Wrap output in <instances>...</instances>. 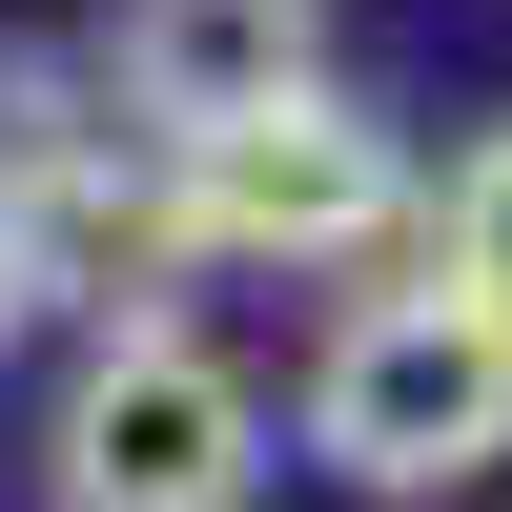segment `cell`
<instances>
[{"instance_id":"obj_1","label":"cell","mask_w":512,"mask_h":512,"mask_svg":"<svg viewBox=\"0 0 512 512\" xmlns=\"http://www.w3.org/2000/svg\"><path fill=\"white\" fill-rule=\"evenodd\" d=\"M308 451L349 492H472V472H512V308L472 267L369 287L328 328V369H308Z\"/></svg>"},{"instance_id":"obj_2","label":"cell","mask_w":512,"mask_h":512,"mask_svg":"<svg viewBox=\"0 0 512 512\" xmlns=\"http://www.w3.org/2000/svg\"><path fill=\"white\" fill-rule=\"evenodd\" d=\"M246 472H267V390L205 328L123 308L62 390V512H246Z\"/></svg>"},{"instance_id":"obj_3","label":"cell","mask_w":512,"mask_h":512,"mask_svg":"<svg viewBox=\"0 0 512 512\" xmlns=\"http://www.w3.org/2000/svg\"><path fill=\"white\" fill-rule=\"evenodd\" d=\"M164 205H185V267H349V246L410 226V164H390V123H369V103H328V82H308V103L185 144V164H164Z\"/></svg>"},{"instance_id":"obj_4","label":"cell","mask_w":512,"mask_h":512,"mask_svg":"<svg viewBox=\"0 0 512 512\" xmlns=\"http://www.w3.org/2000/svg\"><path fill=\"white\" fill-rule=\"evenodd\" d=\"M103 82H123V123L185 164V144H226V123L308 103V0H123V62Z\"/></svg>"},{"instance_id":"obj_5","label":"cell","mask_w":512,"mask_h":512,"mask_svg":"<svg viewBox=\"0 0 512 512\" xmlns=\"http://www.w3.org/2000/svg\"><path fill=\"white\" fill-rule=\"evenodd\" d=\"M431 267H472L492 308H512V123H492L472 164H451V205H431Z\"/></svg>"},{"instance_id":"obj_6","label":"cell","mask_w":512,"mask_h":512,"mask_svg":"<svg viewBox=\"0 0 512 512\" xmlns=\"http://www.w3.org/2000/svg\"><path fill=\"white\" fill-rule=\"evenodd\" d=\"M41 308V246H21V205H0V328H21Z\"/></svg>"}]
</instances>
